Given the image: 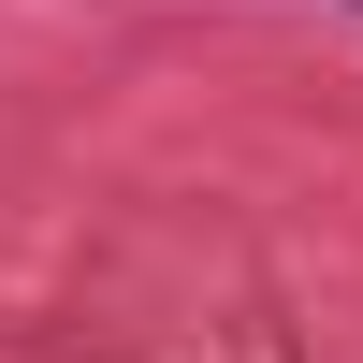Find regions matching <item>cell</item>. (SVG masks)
I'll return each mask as SVG.
<instances>
[{
	"instance_id": "cell-1",
	"label": "cell",
	"mask_w": 363,
	"mask_h": 363,
	"mask_svg": "<svg viewBox=\"0 0 363 363\" xmlns=\"http://www.w3.org/2000/svg\"><path fill=\"white\" fill-rule=\"evenodd\" d=\"M349 15H363V0H349Z\"/></svg>"
}]
</instances>
